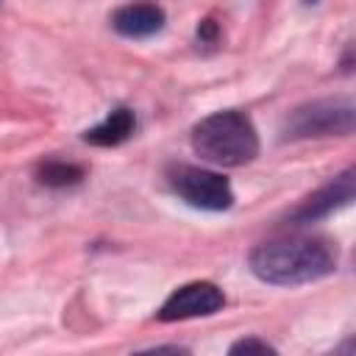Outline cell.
Masks as SVG:
<instances>
[{
    "instance_id": "obj_6",
    "label": "cell",
    "mask_w": 356,
    "mask_h": 356,
    "mask_svg": "<svg viewBox=\"0 0 356 356\" xmlns=\"http://www.w3.org/2000/svg\"><path fill=\"white\" fill-rule=\"evenodd\" d=\"M353 200V170H345L339 178H334L331 184H325L320 192H314L309 200H303V206L295 211V220L309 222L317 217L331 214L339 206H348Z\"/></svg>"
},
{
    "instance_id": "obj_3",
    "label": "cell",
    "mask_w": 356,
    "mask_h": 356,
    "mask_svg": "<svg viewBox=\"0 0 356 356\" xmlns=\"http://www.w3.org/2000/svg\"><path fill=\"white\" fill-rule=\"evenodd\" d=\"M170 184L195 209L222 211L234 203L231 184L222 175H217L211 170H203V167L175 164V167H170Z\"/></svg>"
},
{
    "instance_id": "obj_11",
    "label": "cell",
    "mask_w": 356,
    "mask_h": 356,
    "mask_svg": "<svg viewBox=\"0 0 356 356\" xmlns=\"http://www.w3.org/2000/svg\"><path fill=\"white\" fill-rule=\"evenodd\" d=\"M134 356H192L186 348L181 345H159V348H147V350H139Z\"/></svg>"
},
{
    "instance_id": "obj_1",
    "label": "cell",
    "mask_w": 356,
    "mask_h": 356,
    "mask_svg": "<svg viewBox=\"0 0 356 356\" xmlns=\"http://www.w3.org/2000/svg\"><path fill=\"white\" fill-rule=\"evenodd\" d=\"M337 267V248L320 236H281L250 253V270L267 284H309Z\"/></svg>"
},
{
    "instance_id": "obj_7",
    "label": "cell",
    "mask_w": 356,
    "mask_h": 356,
    "mask_svg": "<svg viewBox=\"0 0 356 356\" xmlns=\"http://www.w3.org/2000/svg\"><path fill=\"white\" fill-rule=\"evenodd\" d=\"M111 25L122 33V36H150L156 31H161L164 25V11L159 6L150 3H136V6H122L111 14Z\"/></svg>"
},
{
    "instance_id": "obj_2",
    "label": "cell",
    "mask_w": 356,
    "mask_h": 356,
    "mask_svg": "<svg viewBox=\"0 0 356 356\" xmlns=\"http://www.w3.org/2000/svg\"><path fill=\"white\" fill-rule=\"evenodd\" d=\"M192 147L200 159L220 167H242L256 159L259 136L242 111H217L192 128Z\"/></svg>"
},
{
    "instance_id": "obj_9",
    "label": "cell",
    "mask_w": 356,
    "mask_h": 356,
    "mask_svg": "<svg viewBox=\"0 0 356 356\" xmlns=\"http://www.w3.org/2000/svg\"><path fill=\"white\" fill-rule=\"evenodd\" d=\"M83 178V167L67 161H47L39 167V181L47 186H72Z\"/></svg>"
},
{
    "instance_id": "obj_4",
    "label": "cell",
    "mask_w": 356,
    "mask_h": 356,
    "mask_svg": "<svg viewBox=\"0 0 356 356\" xmlns=\"http://www.w3.org/2000/svg\"><path fill=\"white\" fill-rule=\"evenodd\" d=\"M353 131V106L348 100H317L298 108L286 122V136H331Z\"/></svg>"
},
{
    "instance_id": "obj_8",
    "label": "cell",
    "mask_w": 356,
    "mask_h": 356,
    "mask_svg": "<svg viewBox=\"0 0 356 356\" xmlns=\"http://www.w3.org/2000/svg\"><path fill=\"white\" fill-rule=\"evenodd\" d=\"M136 128V120H134V111L131 108H114L100 125L89 128L83 134V139L89 145H97V147H111V145H120L125 142Z\"/></svg>"
},
{
    "instance_id": "obj_5",
    "label": "cell",
    "mask_w": 356,
    "mask_h": 356,
    "mask_svg": "<svg viewBox=\"0 0 356 356\" xmlns=\"http://www.w3.org/2000/svg\"><path fill=\"white\" fill-rule=\"evenodd\" d=\"M225 306V295L217 284L211 281H192L175 289L159 309L161 323H175V320H189V317H209Z\"/></svg>"
},
{
    "instance_id": "obj_10",
    "label": "cell",
    "mask_w": 356,
    "mask_h": 356,
    "mask_svg": "<svg viewBox=\"0 0 356 356\" xmlns=\"http://www.w3.org/2000/svg\"><path fill=\"white\" fill-rule=\"evenodd\" d=\"M228 356H278L273 345H267L264 339L259 337H245V339H236L228 350Z\"/></svg>"
}]
</instances>
